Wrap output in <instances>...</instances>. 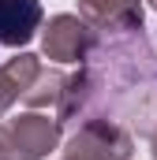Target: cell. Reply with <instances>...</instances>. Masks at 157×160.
I'll return each mask as SVG.
<instances>
[{
  "mask_svg": "<svg viewBox=\"0 0 157 160\" xmlns=\"http://www.w3.org/2000/svg\"><path fill=\"white\" fill-rule=\"evenodd\" d=\"M41 22V0H0V41L23 45Z\"/></svg>",
  "mask_w": 157,
  "mask_h": 160,
  "instance_id": "obj_1",
  "label": "cell"
}]
</instances>
